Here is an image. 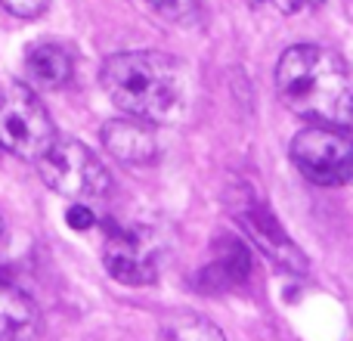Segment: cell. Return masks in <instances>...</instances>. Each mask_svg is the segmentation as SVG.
<instances>
[{
    "label": "cell",
    "instance_id": "cell-2",
    "mask_svg": "<svg viewBox=\"0 0 353 341\" xmlns=\"http://www.w3.org/2000/svg\"><path fill=\"white\" fill-rule=\"evenodd\" d=\"M279 99L313 124L353 130V81L338 53L316 43H298L276 66Z\"/></svg>",
    "mask_w": 353,
    "mask_h": 341
},
{
    "label": "cell",
    "instance_id": "cell-9",
    "mask_svg": "<svg viewBox=\"0 0 353 341\" xmlns=\"http://www.w3.org/2000/svg\"><path fill=\"white\" fill-rule=\"evenodd\" d=\"M103 146L124 165H149L159 155V140L152 124L137 118H118L103 128Z\"/></svg>",
    "mask_w": 353,
    "mask_h": 341
},
{
    "label": "cell",
    "instance_id": "cell-17",
    "mask_svg": "<svg viewBox=\"0 0 353 341\" xmlns=\"http://www.w3.org/2000/svg\"><path fill=\"white\" fill-rule=\"evenodd\" d=\"M0 233H3V217H0Z\"/></svg>",
    "mask_w": 353,
    "mask_h": 341
},
{
    "label": "cell",
    "instance_id": "cell-1",
    "mask_svg": "<svg viewBox=\"0 0 353 341\" xmlns=\"http://www.w3.org/2000/svg\"><path fill=\"white\" fill-rule=\"evenodd\" d=\"M103 90L124 115L146 124H176L189 109L183 66L155 50L109 56L103 66Z\"/></svg>",
    "mask_w": 353,
    "mask_h": 341
},
{
    "label": "cell",
    "instance_id": "cell-13",
    "mask_svg": "<svg viewBox=\"0 0 353 341\" xmlns=\"http://www.w3.org/2000/svg\"><path fill=\"white\" fill-rule=\"evenodd\" d=\"M47 3H50V0H0V6H3L10 16H16V19L41 16V12L47 10Z\"/></svg>",
    "mask_w": 353,
    "mask_h": 341
},
{
    "label": "cell",
    "instance_id": "cell-15",
    "mask_svg": "<svg viewBox=\"0 0 353 341\" xmlns=\"http://www.w3.org/2000/svg\"><path fill=\"white\" fill-rule=\"evenodd\" d=\"M155 10L168 12V16H186L189 10L195 6V0H149Z\"/></svg>",
    "mask_w": 353,
    "mask_h": 341
},
{
    "label": "cell",
    "instance_id": "cell-4",
    "mask_svg": "<svg viewBox=\"0 0 353 341\" xmlns=\"http://www.w3.org/2000/svg\"><path fill=\"white\" fill-rule=\"evenodd\" d=\"M53 140V118L37 93L19 81H0V146L19 159L37 162Z\"/></svg>",
    "mask_w": 353,
    "mask_h": 341
},
{
    "label": "cell",
    "instance_id": "cell-10",
    "mask_svg": "<svg viewBox=\"0 0 353 341\" xmlns=\"http://www.w3.org/2000/svg\"><path fill=\"white\" fill-rule=\"evenodd\" d=\"M72 72H74L72 53L62 43L41 41L34 47H28V53H25V75H28L31 84L43 87V90L62 87L72 78Z\"/></svg>",
    "mask_w": 353,
    "mask_h": 341
},
{
    "label": "cell",
    "instance_id": "cell-7",
    "mask_svg": "<svg viewBox=\"0 0 353 341\" xmlns=\"http://www.w3.org/2000/svg\"><path fill=\"white\" fill-rule=\"evenodd\" d=\"M232 217L242 224V230L257 242V249L276 264V267L288 270V273H307V257L301 255V249L288 239V233L282 230V224L276 220V214L257 199L254 193H245L232 199Z\"/></svg>",
    "mask_w": 353,
    "mask_h": 341
},
{
    "label": "cell",
    "instance_id": "cell-11",
    "mask_svg": "<svg viewBox=\"0 0 353 341\" xmlns=\"http://www.w3.org/2000/svg\"><path fill=\"white\" fill-rule=\"evenodd\" d=\"M34 304L31 298L0 273V341H22L34 329Z\"/></svg>",
    "mask_w": 353,
    "mask_h": 341
},
{
    "label": "cell",
    "instance_id": "cell-3",
    "mask_svg": "<svg viewBox=\"0 0 353 341\" xmlns=\"http://www.w3.org/2000/svg\"><path fill=\"white\" fill-rule=\"evenodd\" d=\"M34 165L41 180L53 193L65 195L72 202H81V205L99 202L112 186L105 165L78 140H59L56 137Z\"/></svg>",
    "mask_w": 353,
    "mask_h": 341
},
{
    "label": "cell",
    "instance_id": "cell-5",
    "mask_svg": "<svg viewBox=\"0 0 353 341\" xmlns=\"http://www.w3.org/2000/svg\"><path fill=\"white\" fill-rule=\"evenodd\" d=\"M292 162L316 186H341L353 180V130L313 124L292 140Z\"/></svg>",
    "mask_w": 353,
    "mask_h": 341
},
{
    "label": "cell",
    "instance_id": "cell-6",
    "mask_svg": "<svg viewBox=\"0 0 353 341\" xmlns=\"http://www.w3.org/2000/svg\"><path fill=\"white\" fill-rule=\"evenodd\" d=\"M103 264L124 286H149L159 276V245L146 226H105Z\"/></svg>",
    "mask_w": 353,
    "mask_h": 341
},
{
    "label": "cell",
    "instance_id": "cell-14",
    "mask_svg": "<svg viewBox=\"0 0 353 341\" xmlns=\"http://www.w3.org/2000/svg\"><path fill=\"white\" fill-rule=\"evenodd\" d=\"M65 220H68V226H74V230H90V226L97 224L90 205H81V202H72V208L65 211Z\"/></svg>",
    "mask_w": 353,
    "mask_h": 341
},
{
    "label": "cell",
    "instance_id": "cell-16",
    "mask_svg": "<svg viewBox=\"0 0 353 341\" xmlns=\"http://www.w3.org/2000/svg\"><path fill=\"white\" fill-rule=\"evenodd\" d=\"M313 3H323V0H276V6H279L282 12H298V10H304V6H313Z\"/></svg>",
    "mask_w": 353,
    "mask_h": 341
},
{
    "label": "cell",
    "instance_id": "cell-8",
    "mask_svg": "<svg viewBox=\"0 0 353 341\" xmlns=\"http://www.w3.org/2000/svg\"><path fill=\"white\" fill-rule=\"evenodd\" d=\"M214 251H217L214 261L208 267H201L199 276H195V289L205 295H220V292H230V289L242 286L251 270L248 249L239 239L226 236V239H220Z\"/></svg>",
    "mask_w": 353,
    "mask_h": 341
},
{
    "label": "cell",
    "instance_id": "cell-12",
    "mask_svg": "<svg viewBox=\"0 0 353 341\" xmlns=\"http://www.w3.org/2000/svg\"><path fill=\"white\" fill-rule=\"evenodd\" d=\"M159 341H226L223 332L199 313H174L161 323Z\"/></svg>",
    "mask_w": 353,
    "mask_h": 341
},
{
    "label": "cell",
    "instance_id": "cell-18",
    "mask_svg": "<svg viewBox=\"0 0 353 341\" xmlns=\"http://www.w3.org/2000/svg\"><path fill=\"white\" fill-rule=\"evenodd\" d=\"M257 3H261V0H257Z\"/></svg>",
    "mask_w": 353,
    "mask_h": 341
}]
</instances>
